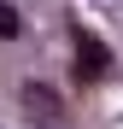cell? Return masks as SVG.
<instances>
[{
  "mask_svg": "<svg viewBox=\"0 0 123 129\" xmlns=\"http://www.w3.org/2000/svg\"><path fill=\"white\" fill-rule=\"evenodd\" d=\"M111 76V53L94 41V29H76V82H106Z\"/></svg>",
  "mask_w": 123,
  "mask_h": 129,
  "instance_id": "6da1fadb",
  "label": "cell"
},
{
  "mask_svg": "<svg viewBox=\"0 0 123 129\" xmlns=\"http://www.w3.org/2000/svg\"><path fill=\"white\" fill-rule=\"evenodd\" d=\"M35 129H59V123H35Z\"/></svg>",
  "mask_w": 123,
  "mask_h": 129,
  "instance_id": "277c9868",
  "label": "cell"
},
{
  "mask_svg": "<svg viewBox=\"0 0 123 129\" xmlns=\"http://www.w3.org/2000/svg\"><path fill=\"white\" fill-rule=\"evenodd\" d=\"M24 112L41 117V123H59V94L41 88V82H29V88H24Z\"/></svg>",
  "mask_w": 123,
  "mask_h": 129,
  "instance_id": "7a4b0ae2",
  "label": "cell"
},
{
  "mask_svg": "<svg viewBox=\"0 0 123 129\" xmlns=\"http://www.w3.org/2000/svg\"><path fill=\"white\" fill-rule=\"evenodd\" d=\"M18 35H24V12L12 0H0V41H18Z\"/></svg>",
  "mask_w": 123,
  "mask_h": 129,
  "instance_id": "3957f363",
  "label": "cell"
}]
</instances>
